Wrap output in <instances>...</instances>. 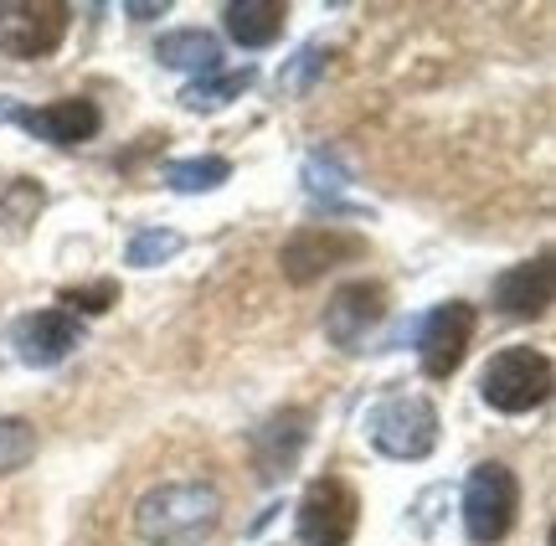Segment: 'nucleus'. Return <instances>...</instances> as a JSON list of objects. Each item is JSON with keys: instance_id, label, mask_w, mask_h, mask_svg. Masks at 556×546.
Wrapping results in <instances>:
<instances>
[{"instance_id": "20", "label": "nucleus", "mask_w": 556, "mask_h": 546, "mask_svg": "<svg viewBox=\"0 0 556 546\" xmlns=\"http://www.w3.org/2000/svg\"><path fill=\"white\" fill-rule=\"evenodd\" d=\"M62 304H67V315H73V320H78V315H103L109 304H119V283H114V279H99V283L62 289Z\"/></svg>"}, {"instance_id": "16", "label": "nucleus", "mask_w": 556, "mask_h": 546, "mask_svg": "<svg viewBox=\"0 0 556 546\" xmlns=\"http://www.w3.org/2000/svg\"><path fill=\"white\" fill-rule=\"evenodd\" d=\"M253 67H232V73H206V78H197V82H186L180 88V109H191V114H212V109H222V103H232V99H242L248 88H253Z\"/></svg>"}, {"instance_id": "7", "label": "nucleus", "mask_w": 556, "mask_h": 546, "mask_svg": "<svg viewBox=\"0 0 556 546\" xmlns=\"http://www.w3.org/2000/svg\"><path fill=\"white\" fill-rule=\"evenodd\" d=\"M361 253H366L361 232H345V227H299L294 238L283 243L278 264H283V279L289 283H315L330 268L356 264Z\"/></svg>"}, {"instance_id": "1", "label": "nucleus", "mask_w": 556, "mask_h": 546, "mask_svg": "<svg viewBox=\"0 0 556 546\" xmlns=\"http://www.w3.org/2000/svg\"><path fill=\"white\" fill-rule=\"evenodd\" d=\"M222 526V495L206 480L150 490L135 506V531L144 546H197Z\"/></svg>"}, {"instance_id": "2", "label": "nucleus", "mask_w": 556, "mask_h": 546, "mask_svg": "<svg viewBox=\"0 0 556 546\" xmlns=\"http://www.w3.org/2000/svg\"><path fill=\"white\" fill-rule=\"evenodd\" d=\"M366 439L387 459H428L438 444V407L428 397H387L366 412Z\"/></svg>"}, {"instance_id": "22", "label": "nucleus", "mask_w": 556, "mask_h": 546, "mask_svg": "<svg viewBox=\"0 0 556 546\" xmlns=\"http://www.w3.org/2000/svg\"><path fill=\"white\" fill-rule=\"evenodd\" d=\"M129 11H135V21H150V16H160L165 5H129Z\"/></svg>"}, {"instance_id": "3", "label": "nucleus", "mask_w": 556, "mask_h": 546, "mask_svg": "<svg viewBox=\"0 0 556 546\" xmlns=\"http://www.w3.org/2000/svg\"><path fill=\"white\" fill-rule=\"evenodd\" d=\"M479 397L495 412H531L552 397V361L531 345H510V351L490 356L484 377H479Z\"/></svg>"}, {"instance_id": "5", "label": "nucleus", "mask_w": 556, "mask_h": 546, "mask_svg": "<svg viewBox=\"0 0 556 546\" xmlns=\"http://www.w3.org/2000/svg\"><path fill=\"white\" fill-rule=\"evenodd\" d=\"M73 5L62 0H11L0 5V52L16 62H41L52 58L67 37Z\"/></svg>"}, {"instance_id": "13", "label": "nucleus", "mask_w": 556, "mask_h": 546, "mask_svg": "<svg viewBox=\"0 0 556 546\" xmlns=\"http://www.w3.org/2000/svg\"><path fill=\"white\" fill-rule=\"evenodd\" d=\"M304 439H309V412H304V407H289V412L268 418V423L253 433V459H258L263 480L289 474L299 459V448H304Z\"/></svg>"}, {"instance_id": "17", "label": "nucleus", "mask_w": 556, "mask_h": 546, "mask_svg": "<svg viewBox=\"0 0 556 546\" xmlns=\"http://www.w3.org/2000/svg\"><path fill=\"white\" fill-rule=\"evenodd\" d=\"M227 176H232V161H222V155H197V161L165 165V186H170V191H180V196H197V191H217Z\"/></svg>"}, {"instance_id": "15", "label": "nucleus", "mask_w": 556, "mask_h": 546, "mask_svg": "<svg viewBox=\"0 0 556 546\" xmlns=\"http://www.w3.org/2000/svg\"><path fill=\"white\" fill-rule=\"evenodd\" d=\"M160 67H180V73H217L222 67V41L201 26H180V31H165L155 47Z\"/></svg>"}, {"instance_id": "18", "label": "nucleus", "mask_w": 556, "mask_h": 546, "mask_svg": "<svg viewBox=\"0 0 556 546\" xmlns=\"http://www.w3.org/2000/svg\"><path fill=\"white\" fill-rule=\"evenodd\" d=\"M37 454V428L26 418H0V474H16Z\"/></svg>"}, {"instance_id": "6", "label": "nucleus", "mask_w": 556, "mask_h": 546, "mask_svg": "<svg viewBox=\"0 0 556 546\" xmlns=\"http://www.w3.org/2000/svg\"><path fill=\"white\" fill-rule=\"evenodd\" d=\"M356 526H361V500L345 480L325 474V480L304 490V500H299V542L304 546H351Z\"/></svg>"}, {"instance_id": "19", "label": "nucleus", "mask_w": 556, "mask_h": 546, "mask_svg": "<svg viewBox=\"0 0 556 546\" xmlns=\"http://www.w3.org/2000/svg\"><path fill=\"white\" fill-rule=\"evenodd\" d=\"M180 247H186L180 232H170V227H144V232H135V243H129L124 258L135 268H155V264H165V258H176Z\"/></svg>"}, {"instance_id": "14", "label": "nucleus", "mask_w": 556, "mask_h": 546, "mask_svg": "<svg viewBox=\"0 0 556 546\" xmlns=\"http://www.w3.org/2000/svg\"><path fill=\"white\" fill-rule=\"evenodd\" d=\"M222 21H227V37L238 41V47H274L278 37H283V21H289V5L283 0H232L227 11H222Z\"/></svg>"}, {"instance_id": "12", "label": "nucleus", "mask_w": 556, "mask_h": 546, "mask_svg": "<svg viewBox=\"0 0 556 546\" xmlns=\"http://www.w3.org/2000/svg\"><path fill=\"white\" fill-rule=\"evenodd\" d=\"M552 283H556V268H552L546 253L531 258V264L505 268V274L495 279L500 315H510V320H541V315H546V304H552Z\"/></svg>"}, {"instance_id": "9", "label": "nucleus", "mask_w": 556, "mask_h": 546, "mask_svg": "<svg viewBox=\"0 0 556 546\" xmlns=\"http://www.w3.org/2000/svg\"><path fill=\"white\" fill-rule=\"evenodd\" d=\"M469 341H475V309L469 304H438L433 315L422 320V335H417V356H422V371L443 382L454 377L464 356H469Z\"/></svg>"}, {"instance_id": "8", "label": "nucleus", "mask_w": 556, "mask_h": 546, "mask_svg": "<svg viewBox=\"0 0 556 546\" xmlns=\"http://www.w3.org/2000/svg\"><path fill=\"white\" fill-rule=\"evenodd\" d=\"M387 320V289L371 279L340 283L330 304H325V335L340 351H366V335Z\"/></svg>"}, {"instance_id": "21", "label": "nucleus", "mask_w": 556, "mask_h": 546, "mask_svg": "<svg viewBox=\"0 0 556 546\" xmlns=\"http://www.w3.org/2000/svg\"><path fill=\"white\" fill-rule=\"evenodd\" d=\"M319 47H304V52H299V62H294V73H278V82H283V88H304V78H309V73H315L319 67Z\"/></svg>"}, {"instance_id": "10", "label": "nucleus", "mask_w": 556, "mask_h": 546, "mask_svg": "<svg viewBox=\"0 0 556 546\" xmlns=\"http://www.w3.org/2000/svg\"><path fill=\"white\" fill-rule=\"evenodd\" d=\"M11 119H16L26 135H37V140L67 150V144L93 140L103 114L93 99H58V103H41V109H11Z\"/></svg>"}, {"instance_id": "4", "label": "nucleus", "mask_w": 556, "mask_h": 546, "mask_svg": "<svg viewBox=\"0 0 556 546\" xmlns=\"http://www.w3.org/2000/svg\"><path fill=\"white\" fill-rule=\"evenodd\" d=\"M516 510H520V485L505 465L490 459V465H479L469 474V485H464V531H469L475 546L505 542L510 526H516Z\"/></svg>"}, {"instance_id": "11", "label": "nucleus", "mask_w": 556, "mask_h": 546, "mask_svg": "<svg viewBox=\"0 0 556 546\" xmlns=\"http://www.w3.org/2000/svg\"><path fill=\"white\" fill-rule=\"evenodd\" d=\"M78 341H83V325L67 309H31L11 330V345H16V356L26 366H58L62 356H73Z\"/></svg>"}]
</instances>
